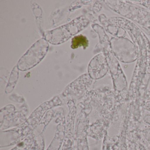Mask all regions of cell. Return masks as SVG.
I'll return each instance as SVG.
<instances>
[{"mask_svg":"<svg viewBox=\"0 0 150 150\" xmlns=\"http://www.w3.org/2000/svg\"><path fill=\"white\" fill-rule=\"evenodd\" d=\"M87 23L86 21L83 17H79L66 25L47 32L45 38L52 44H60L83 30Z\"/></svg>","mask_w":150,"mask_h":150,"instance_id":"cell-1","label":"cell"},{"mask_svg":"<svg viewBox=\"0 0 150 150\" xmlns=\"http://www.w3.org/2000/svg\"><path fill=\"white\" fill-rule=\"evenodd\" d=\"M49 44L44 38L35 43L21 58L17 64V67L22 71L33 68L44 58L49 50Z\"/></svg>","mask_w":150,"mask_h":150,"instance_id":"cell-2","label":"cell"},{"mask_svg":"<svg viewBox=\"0 0 150 150\" xmlns=\"http://www.w3.org/2000/svg\"><path fill=\"white\" fill-rule=\"evenodd\" d=\"M35 137L33 135L28 137L24 140L20 142L18 144L10 150H29L32 148L35 143Z\"/></svg>","mask_w":150,"mask_h":150,"instance_id":"cell-3","label":"cell"},{"mask_svg":"<svg viewBox=\"0 0 150 150\" xmlns=\"http://www.w3.org/2000/svg\"><path fill=\"white\" fill-rule=\"evenodd\" d=\"M88 41L87 38L82 35H79L76 36L72 39V45L71 47L72 49H77L79 47L83 46L84 49H86L88 47Z\"/></svg>","mask_w":150,"mask_h":150,"instance_id":"cell-4","label":"cell"},{"mask_svg":"<svg viewBox=\"0 0 150 150\" xmlns=\"http://www.w3.org/2000/svg\"><path fill=\"white\" fill-rule=\"evenodd\" d=\"M44 147V144L43 140L42 139L40 140H38L30 150H43Z\"/></svg>","mask_w":150,"mask_h":150,"instance_id":"cell-5","label":"cell"},{"mask_svg":"<svg viewBox=\"0 0 150 150\" xmlns=\"http://www.w3.org/2000/svg\"><path fill=\"white\" fill-rule=\"evenodd\" d=\"M142 109L150 113V101H146L142 103Z\"/></svg>","mask_w":150,"mask_h":150,"instance_id":"cell-6","label":"cell"},{"mask_svg":"<svg viewBox=\"0 0 150 150\" xmlns=\"http://www.w3.org/2000/svg\"><path fill=\"white\" fill-rule=\"evenodd\" d=\"M143 121L148 125H150V114L147 113L145 114L143 117Z\"/></svg>","mask_w":150,"mask_h":150,"instance_id":"cell-7","label":"cell"},{"mask_svg":"<svg viewBox=\"0 0 150 150\" xmlns=\"http://www.w3.org/2000/svg\"><path fill=\"white\" fill-rule=\"evenodd\" d=\"M146 99L148 100H150V93H148L146 96Z\"/></svg>","mask_w":150,"mask_h":150,"instance_id":"cell-8","label":"cell"}]
</instances>
